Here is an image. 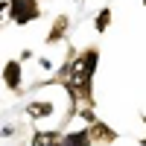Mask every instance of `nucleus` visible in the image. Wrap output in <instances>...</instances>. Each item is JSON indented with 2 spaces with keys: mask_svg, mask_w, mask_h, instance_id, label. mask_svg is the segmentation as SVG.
Returning a JSON list of instances; mask_svg holds the SVG:
<instances>
[{
  "mask_svg": "<svg viewBox=\"0 0 146 146\" xmlns=\"http://www.w3.org/2000/svg\"><path fill=\"white\" fill-rule=\"evenodd\" d=\"M41 18V3L38 0H9V21L18 23V27H27V23Z\"/></svg>",
  "mask_w": 146,
  "mask_h": 146,
  "instance_id": "nucleus-1",
  "label": "nucleus"
},
{
  "mask_svg": "<svg viewBox=\"0 0 146 146\" xmlns=\"http://www.w3.org/2000/svg\"><path fill=\"white\" fill-rule=\"evenodd\" d=\"M0 79H3V88L6 91L21 94V88H23V62H21V58H9V62H3Z\"/></svg>",
  "mask_w": 146,
  "mask_h": 146,
  "instance_id": "nucleus-2",
  "label": "nucleus"
},
{
  "mask_svg": "<svg viewBox=\"0 0 146 146\" xmlns=\"http://www.w3.org/2000/svg\"><path fill=\"white\" fill-rule=\"evenodd\" d=\"M88 135H91L94 146H111V143L120 140V131L111 129L108 123H102V120H91V123H88Z\"/></svg>",
  "mask_w": 146,
  "mask_h": 146,
  "instance_id": "nucleus-3",
  "label": "nucleus"
},
{
  "mask_svg": "<svg viewBox=\"0 0 146 146\" xmlns=\"http://www.w3.org/2000/svg\"><path fill=\"white\" fill-rule=\"evenodd\" d=\"M67 32H70V18H67V15H58V18L53 21L50 32L44 35V44H47V47H53V44H58V41H64V38H67Z\"/></svg>",
  "mask_w": 146,
  "mask_h": 146,
  "instance_id": "nucleus-4",
  "label": "nucleus"
},
{
  "mask_svg": "<svg viewBox=\"0 0 146 146\" xmlns=\"http://www.w3.org/2000/svg\"><path fill=\"white\" fill-rule=\"evenodd\" d=\"M53 111H56V105L50 100H32V102H27V108H23V114L29 120H47V117H53Z\"/></svg>",
  "mask_w": 146,
  "mask_h": 146,
  "instance_id": "nucleus-5",
  "label": "nucleus"
},
{
  "mask_svg": "<svg viewBox=\"0 0 146 146\" xmlns=\"http://www.w3.org/2000/svg\"><path fill=\"white\" fill-rule=\"evenodd\" d=\"M56 140H62V129H38V131H32L29 146H50Z\"/></svg>",
  "mask_w": 146,
  "mask_h": 146,
  "instance_id": "nucleus-6",
  "label": "nucleus"
},
{
  "mask_svg": "<svg viewBox=\"0 0 146 146\" xmlns=\"http://www.w3.org/2000/svg\"><path fill=\"white\" fill-rule=\"evenodd\" d=\"M62 146H94V143H91V135H88V126H85V129L64 131V135H62Z\"/></svg>",
  "mask_w": 146,
  "mask_h": 146,
  "instance_id": "nucleus-7",
  "label": "nucleus"
},
{
  "mask_svg": "<svg viewBox=\"0 0 146 146\" xmlns=\"http://www.w3.org/2000/svg\"><path fill=\"white\" fill-rule=\"evenodd\" d=\"M111 18H114L111 6H102L100 12H96V18H94V29H96V32H108V27H111Z\"/></svg>",
  "mask_w": 146,
  "mask_h": 146,
  "instance_id": "nucleus-8",
  "label": "nucleus"
},
{
  "mask_svg": "<svg viewBox=\"0 0 146 146\" xmlns=\"http://www.w3.org/2000/svg\"><path fill=\"white\" fill-rule=\"evenodd\" d=\"M38 67H41V70H53L56 64H53V58H47V56H41V58H38Z\"/></svg>",
  "mask_w": 146,
  "mask_h": 146,
  "instance_id": "nucleus-9",
  "label": "nucleus"
},
{
  "mask_svg": "<svg viewBox=\"0 0 146 146\" xmlns=\"http://www.w3.org/2000/svg\"><path fill=\"white\" fill-rule=\"evenodd\" d=\"M0 135H3V137H12V135H15V126H3V129H0Z\"/></svg>",
  "mask_w": 146,
  "mask_h": 146,
  "instance_id": "nucleus-10",
  "label": "nucleus"
},
{
  "mask_svg": "<svg viewBox=\"0 0 146 146\" xmlns=\"http://www.w3.org/2000/svg\"><path fill=\"white\" fill-rule=\"evenodd\" d=\"M9 15V0H0V18Z\"/></svg>",
  "mask_w": 146,
  "mask_h": 146,
  "instance_id": "nucleus-11",
  "label": "nucleus"
},
{
  "mask_svg": "<svg viewBox=\"0 0 146 146\" xmlns=\"http://www.w3.org/2000/svg\"><path fill=\"white\" fill-rule=\"evenodd\" d=\"M18 58H21V62H29V58H32V50H21Z\"/></svg>",
  "mask_w": 146,
  "mask_h": 146,
  "instance_id": "nucleus-12",
  "label": "nucleus"
},
{
  "mask_svg": "<svg viewBox=\"0 0 146 146\" xmlns=\"http://www.w3.org/2000/svg\"><path fill=\"white\" fill-rule=\"evenodd\" d=\"M50 146H62V140H56V143H50Z\"/></svg>",
  "mask_w": 146,
  "mask_h": 146,
  "instance_id": "nucleus-13",
  "label": "nucleus"
},
{
  "mask_svg": "<svg viewBox=\"0 0 146 146\" xmlns=\"http://www.w3.org/2000/svg\"><path fill=\"white\" fill-rule=\"evenodd\" d=\"M140 146H146V137H140Z\"/></svg>",
  "mask_w": 146,
  "mask_h": 146,
  "instance_id": "nucleus-14",
  "label": "nucleus"
},
{
  "mask_svg": "<svg viewBox=\"0 0 146 146\" xmlns=\"http://www.w3.org/2000/svg\"><path fill=\"white\" fill-rule=\"evenodd\" d=\"M143 126H146V117H143Z\"/></svg>",
  "mask_w": 146,
  "mask_h": 146,
  "instance_id": "nucleus-15",
  "label": "nucleus"
},
{
  "mask_svg": "<svg viewBox=\"0 0 146 146\" xmlns=\"http://www.w3.org/2000/svg\"><path fill=\"white\" fill-rule=\"evenodd\" d=\"M143 6H146V0H143Z\"/></svg>",
  "mask_w": 146,
  "mask_h": 146,
  "instance_id": "nucleus-16",
  "label": "nucleus"
}]
</instances>
